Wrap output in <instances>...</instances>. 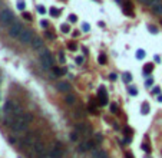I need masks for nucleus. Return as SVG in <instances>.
Masks as SVG:
<instances>
[{
  "label": "nucleus",
  "mask_w": 162,
  "mask_h": 158,
  "mask_svg": "<svg viewBox=\"0 0 162 158\" xmlns=\"http://www.w3.org/2000/svg\"><path fill=\"white\" fill-rule=\"evenodd\" d=\"M98 98H99V104H101L102 106L108 105V95H106V89H105V86H102V88L99 89V95H98Z\"/></svg>",
  "instance_id": "9b49d317"
},
{
  "label": "nucleus",
  "mask_w": 162,
  "mask_h": 158,
  "mask_svg": "<svg viewBox=\"0 0 162 158\" xmlns=\"http://www.w3.org/2000/svg\"><path fill=\"white\" fill-rule=\"evenodd\" d=\"M141 112H142V114H144V115H145V114H148V112H149V105H148V104H146V102H145V104H144V105H142V108H141Z\"/></svg>",
  "instance_id": "aec40b11"
},
{
  "label": "nucleus",
  "mask_w": 162,
  "mask_h": 158,
  "mask_svg": "<svg viewBox=\"0 0 162 158\" xmlns=\"http://www.w3.org/2000/svg\"><path fill=\"white\" fill-rule=\"evenodd\" d=\"M129 94H131L132 96H136V94H138L136 88H134V86H129Z\"/></svg>",
  "instance_id": "cd10ccee"
},
{
  "label": "nucleus",
  "mask_w": 162,
  "mask_h": 158,
  "mask_svg": "<svg viewBox=\"0 0 162 158\" xmlns=\"http://www.w3.org/2000/svg\"><path fill=\"white\" fill-rule=\"evenodd\" d=\"M22 117H23V118H24V119H26V121L29 122V124H30L32 121H33V115H32L30 112H24V114H23Z\"/></svg>",
  "instance_id": "6ab92c4d"
},
{
  "label": "nucleus",
  "mask_w": 162,
  "mask_h": 158,
  "mask_svg": "<svg viewBox=\"0 0 162 158\" xmlns=\"http://www.w3.org/2000/svg\"><path fill=\"white\" fill-rule=\"evenodd\" d=\"M27 127H29V122H27L23 117H20V118H17V119L14 121V124L11 125V131H13V132H16V134H19V132L26 131V129H27Z\"/></svg>",
  "instance_id": "f03ea898"
},
{
  "label": "nucleus",
  "mask_w": 162,
  "mask_h": 158,
  "mask_svg": "<svg viewBox=\"0 0 162 158\" xmlns=\"http://www.w3.org/2000/svg\"><path fill=\"white\" fill-rule=\"evenodd\" d=\"M60 30H62L63 33H69V32H70V26L65 23V24H62V27H60Z\"/></svg>",
  "instance_id": "412c9836"
},
{
  "label": "nucleus",
  "mask_w": 162,
  "mask_h": 158,
  "mask_svg": "<svg viewBox=\"0 0 162 158\" xmlns=\"http://www.w3.org/2000/svg\"><path fill=\"white\" fill-rule=\"evenodd\" d=\"M155 62H158V63H159V62H161V58H159V56H155Z\"/></svg>",
  "instance_id": "c03bdc74"
},
{
  "label": "nucleus",
  "mask_w": 162,
  "mask_h": 158,
  "mask_svg": "<svg viewBox=\"0 0 162 158\" xmlns=\"http://www.w3.org/2000/svg\"><path fill=\"white\" fill-rule=\"evenodd\" d=\"M23 17H24V19H26V20H32V16H30V14H29V13H26V12H24V13H23Z\"/></svg>",
  "instance_id": "f704fd0d"
},
{
  "label": "nucleus",
  "mask_w": 162,
  "mask_h": 158,
  "mask_svg": "<svg viewBox=\"0 0 162 158\" xmlns=\"http://www.w3.org/2000/svg\"><path fill=\"white\" fill-rule=\"evenodd\" d=\"M37 12H39L40 14H45V13H46V9H45L43 6H37Z\"/></svg>",
  "instance_id": "2f4dec72"
},
{
  "label": "nucleus",
  "mask_w": 162,
  "mask_h": 158,
  "mask_svg": "<svg viewBox=\"0 0 162 158\" xmlns=\"http://www.w3.org/2000/svg\"><path fill=\"white\" fill-rule=\"evenodd\" d=\"M152 83H154V79H148V81H146V83H145V85H146V86H148V88H151V86H152Z\"/></svg>",
  "instance_id": "c9c22d12"
},
{
  "label": "nucleus",
  "mask_w": 162,
  "mask_h": 158,
  "mask_svg": "<svg viewBox=\"0 0 162 158\" xmlns=\"http://www.w3.org/2000/svg\"><path fill=\"white\" fill-rule=\"evenodd\" d=\"M24 7H26L24 1H23V0H19V1H17V9H19V10H24Z\"/></svg>",
  "instance_id": "b1692460"
},
{
  "label": "nucleus",
  "mask_w": 162,
  "mask_h": 158,
  "mask_svg": "<svg viewBox=\"0 0 162 158\" xmlns=\"http://www.w3.org/2000/svg\"><path fill=\"white\" fill-rule=\"evenodd\" d=\"M89 29H90V26H89L88 23H83V24H82V30H83V32H88Z\"/></svg>",
  "instance_id": "473e14b6"
},
{
  "label": "nucleus",
  "mask_w": 162,
  "mask_h": 158,
  "mask_svg": "<svg viewBox=\"0 0 162 158\" xmlns=\"http://www.w3.org/2000/svg\"><path fill=\"white\" fill-rule=\"evenodd\" d=\"M16 102H13V101H7L6 104H4V106H3V111H4V114L6 115H11L13 114V111H14V108H16Z\"/></svg>",
  "instance_id": "f8f14e48"
},
{
  "label": "nucleus",
  "mask_w": 162,
  "mask_h": 158,
  "mask_svg": "<svg viewBox=\"0 0 162 158\" xmlns=\"http://www.w3.org/2000/svg\"><path fill=\"white\" fill-rule=\"evenodd\" d=\"M56 89H57L59 92L66 94V92H69V91L72 89V86H70V83H69V82L62 81V82H57V83H56Z\"/></svg>",
  "instance_id": "9d476101"
},
{
  "label": "nucleus",
  "mask_w": 162,
  "mask_h": 158,
  "mask_svg": "<svg viewBox=\"0 0 162 158\" xmlns=\"http://www.w3.org/2000/svg\"><path fill=\"white\" fill-rule=\"evenodd\" d=\"M75 129H76V132L80 135V134H89L90 132V128H89V125L86 124V122H79V124H76V127H75Z\"/></svg>",
  "instance_id": "1a4fd4ad"
},
{
  "label": "nucleus",
  "mask_w": 162,
  "mask_h": 158,
  "mask_svg": "<svg viewBox=\"0 0 162 158\" xmlns=\"http://www.w3.org/2000/svg\"><path fill=\"white\" fill-rule=\"evenodd\" d=\"M95 140H96L95 142H102V135H101V134H96V135H95Z\"/></svg>",
  "instance_id": "72a5a7b5"
},
{
  "label": "nucleus",
  "mask_w": 162,
  "mask_h": 158,
  "mask_svg": "<svg viewBox=\"0 0 162 158\" xmlns=\"http://www.w3.org/2000/svg\"><path fill=\"white\" fill-rule=\"evenodd\" d=\"M126 158H134V157H132L131 154H126Z\"/></svg>",
  "instance_id": "49530a36"
},
{
  "label": "nucleus",
  "mask_w": 162,
  "mask_h": 158,
  "mask_svg": "<svg viewBox=\"0 0 162 158\" xmlns=\"http://www.w3.org/2000/svg\"><path fill=\"white\" fill-rule=\"evenodd\" d=\"M123 79H125V81L129 83V82L132 81V76H131V73H123Z\"/></svg>",
  "instance_id": "c85d7f7f"
},
{
  "label": "nucleus",
  "mask_w": 162,
  "mask_h": 158,
  "mask_svg": "<svg viewBox=\"0 0 162 158\" xmlns=\"http://www.w3.org/2000/svg\"><path fill=\"white\" fill-rule=\"evenodd\" d=\"M152 92H154V94H159V92H161V89H159V88H154V91H152Z\"/></svg>",
  "instance_id": "79ce46f5"
},
{
  "label": "nucleus",
  "mask_w": 162,
  "mask_h": 158,
  "mask_svg": "<svg viewBox=\"0 0 162 158\" xmlns=\"http://www.w3.org/2000/svg\"><path fill=\"white\" fill-rule=\"evenodd\" d=\"M69 20H70V22H76V20H78V17H76L75 14H70V16H69Z\"/></svg>",
  "instance_id": "e433bc0d"
},
{
  "label": "nucleus",
  "mask_w": 162,
  "mask_h": 158,
  "mask_svg": "<svg viewBox=\"0 0 162 158\" xmlns=\"http://www.w3.org/2000/svg\"><path fill=\"white\" fill-rule=\"evenodd\" d=\"M149 32H152V33H158V29L154 27V26H149Z\"/></svg>",
  "instance_id": "4c0bfd02"
},
{
  "label": "nucleus",
  "mask_w": 162,
  "mask_h": 158,
  "mask_svg": "<svg viewBox=\"0 0 162 158\" xmlns=\"http://www.w3.org/2000/svg\"><path fill=\"white\" fill-rule=\"evenodd\" d=\"M67 47H69V50H72V52H75V50L78 49V45H76L75 42H69V45H67Z\"/></svg>",
  "instance_id": "4be33fe9"
},
{
  "label": "nucleus",
  "mask_w": 162,
  "mask_h": 158,
  "mask_svg": "<svg viewBox=\"0 0 162 158\" xmlns=\"http://www.w3.org/2000/svg\"><path fill=\"white\" fill-rule=\"evenodd\" d=\"M47 24H49V23H47L46 20H42V22H40V26H42V27H47Z\"/></svg>",
  "instance_id": "ea45409f"
},
{
  "label": "nucleus",
  "mask_w": 162,
  "mask_h": 158,
  "mask_svg": "<svg viewBox=\"0 0 162 158\" xmlns=\"http://www.w3.org/2000/svg\"><path fill=\"white\" fill-rule=\"evenodd\" d=\"M32 49H34V50H40V49H43V40L40 39V37H33V40H32Z\"/></svg>",
  "instance_id": "ddd939ff"
},
{
  "label": "nucleus",
  "mask_w": 162,
  "mask_h": 158,
  "mask_svg": "<svg viewBox=\"0 0 162 158\" xmlns=\"http://www.w3.org/2000/svg\"><path fill=\"white\" fill-rule=\"evenodd\" d=\"M52 72H53V76H57V78H59V76H62V75H63V72H65V70H62L60 68H53V69H52Z\"/></svg>",
  "instance_id": "dca6fc26"
},
{
  "label": "nucleus",
  "mask_w": 162,
  "mask_h": 158,
  "mask_svg": "<svg viewBox=\"0 0 162 158\" xmlns=\"http://www.w3.org/2000/svg\"><path fill=\"white\" fill-rule=\"evenodd\" d=\"M152 12H154L155 14H162V0L152 7Z\"/></svg>",
  "instance_id": "4468645a"
},
{
  "label": "nucleus",
  "mask_w": 162,
  "mask_h": 158,
  "mask_svg": "<svg viewBox=\"0 0 162 158\" xmlns=\"http://www.w3.org/2000/svg\"><path fill=\"white\" fill-rule=\"evenodd\" d=\"M40 63H42V66H43L45 70L53 69V65H55V60H53L52 53L47 49H45V47L40 50Z\"/></svg>",
  "instance_id": "f257e3e1"
},
{
  "label": "nucleus",
  "mask_w": 162,
  "mask_h": 158,
  "mask_svg": "<svg viewBox=\"0 0 162 158\" xmlns=\"http://www.w3.org/2000/svg\"><path fill=\"white\" fill-rule=\"evenodd\" d=\"M19 40H20L22 43H32V40H33V35H32V32L27 30V29H24L23 33L20 35Z\"/></svg>",
  "instance_id": "6e6552de"
},
{
  "label": "nucleus",
  "mask_w": 162,
  "mask_h": 158,
  "mask_svg": "<svg viewBox=\"0 0 162 158\" xmlns=\"http://www.w3.org/2000/svg\"><path fill=\"white\" fill-rule=\"evenodd\" d=\"M75 62H76V65H82V63H83V56H78V58L75 59Z\"/></svg>",
  "instance_id": "c756f323"
},
{
  "label": "nucleus",
  "mask_w": 162,
  "mask_h": 158,
  "mask_svg": "<svg viewBox=\"0 0 162 158\" xmlns=\"http://www.w3.org/2000/svg\"><path fill=\"white\" fill-rule=\"evenodd\" d=\"M33 152L37 155L39 158H45L46 157V148H45V144L42 142V141H34V144H33Z\"/></svg>",
  "instance_id": "20e7f679"
},
{
  "label": "nucleus",
  "mask_w": 162,
  "mask_h": 158,
  "mask_svg": "<svg viewBox=\"0 0 162 158\" xmlns=\"http://www.w3.org/2000/svg\"><path fill=\"white\" fill-rule=\"evenodd\" d=\"M76 102V98H75V95H66V104H69V105H73Z\"/></svg>",
  "instance_id": "f3484780"
},
{
  "label": "nucleus",
  "mask_w": 162,
  "mask_h": 158,
  "mask_svg": "<svg viewBox=\"0 0 162 158\" xmlns=\"http://www.w3.org/2000/svg\"><path fill=\"white\" fill-rule=\"evenodd\" d=\"M111 112H113V114L118 112V105H116V104H112V105H111Z\"/></svg>",
  "instance_id": "7c9ffc66"
},
{
  "label": "nucleus",
  "mask_w": 162,
  "mask_h": 158,
  "mask_svg": "<svg viewBox=\"0 0 162 158\" xmlns=\"http://www.w3.org/2000/svg\"><path fill=\"white\" fill-rule=\"evenodd\" d=\"M141 3H144V4H149L151 3V0H139Z\"/></svg>",
  "instance_id": "37998d69"
},
{
  "label": "nucleus",
  "mask_w": 162,
  "mask_h": 158,
  "mask_svg": "<svg viewBox=\"0 0 162 158\" xmlns=\"http://www.w3.org/2000/svg\"><path fill=\"white\" fill-rule=\"evenodd\" d=\"M109 78H111V81H115V79H116V75H115V73H111Z\"/></svg>",
  "instance_id": "a19ab883"
},
{
  "label": "nucleus",
  "mask_w": 162,
  "mask_h": 158,
  "mask_svg": "<svg viewBox=\"0 0 162 158\" xmlns=\"http://www.w3.org/2000/svg\"><path fill=\"white\" fill-rule=\"evenodd\" d=\"M98 62H99L101 65H105V63H106V55H105V53H101V55L98 56Z\"/></svg>",
  "instance_id": "a211bd4d"
},
{
  "label": "nucleus",
  "mask_w": 162,
  "mask_h": 158,
  "mask_svg": "<svg viewBox=\"0 0 162 158\" xmlns=\"http://www.w3.org/2000/svg\"><path fill=\"white\" fill-rule=\"evenodd\" d=\"M152 70H154V65H152V63H146L145 68H144V75L146 76V75H149Z\"/></svg>",
  "instance_id": "2eb2a0df"
},
{
  "label": "nucleus",
  "mask_w": 162,
  "mask_h": 158,
  "mask_svg": "<svg viewBox=\"0 0 162 158\" xmlns=\"http://www.w3.org/2000/svg\"><path fill=\"white\" fill-rule=\"evenodd\" d=\"M49 157L50 158H62L63 157V148H62V144H60L59 141L55 142L53 148H52L50 152H49Z\"/></svg>",
  "instance_id": "39448f33"
},
{
  "label": "nucleus",
  "mask_w": 162,
  "mask_h": 158,
  "mask_svg": "<svg viewBox=\"0 0 162 158\" xmlns=\"http://www.w3.org/2000/svg\"><path fill=\"white\" fill-rule=\"evenodd\" d=\"M59 62L60 63H65L66 62V58H65V53L63 52H59Z\"/></svg>",
  "instance_id": "a878e982"
},
{
  "label": "nucleus",
  "mask_w": 162,
  "mask_h": 158,
  "mask_svg": "<svg viewBox=\"0 0 162 158\" xmlns=\"http://www.w3.org/2000/svg\"><path fill=\"white\" fill-rule=\"evenodd\" d=\"M70 140L78 142V140H79V134H78V132H72V134H70Z\"/></svg>",
  "instance_id": "bb28decb"
},
{
  "label": "nucleus",
  "mask_w": 162,
  "mask_h": 158,
  "mask_svg": "<svg viewBox=\"0 0 162 158\" xmlns=\"http://www.w3.org/2000/svg\"><path fill=\"white\" fill-rule=\"evenodd\" d=\"M23 30H24V27H23L19 22H14V23L10 26V29H9V35H10L13 39H19L20 35L23 33Z\"/></svg>",
  "instance_id": "7ed1b4c3"
},
{
  "label": "nucleus",
  "mask_w": 162,
  "mask_h": 158,
  "mask_svg": "<svg viewBox=\"0 0 162 158\" xmlns=\"http://www.w3.org/2000/svg\"><path fill=\"white\" fill-rule=\"evenodd\" d=\"M59 13H60V10H59V9H55V7H52V9H50V16H53V17H55V16H59Z\"/></svg>",
  "instance_id": "5701e85b"
},
{
  "label": "nucleus",
  "mask_w": 162,
  "mask_h": 158,
  "mask_svg": "<svg viewBox=\"0 0 162 158\" xmlns=\"http://www.w3.org/2000/svg\"><path fill=\"white\" fill-rule=\"evenodd\" d=\"M46 36H47L49 39H55V37H56V36H55L53 33H50V32H46Z\"/></svg>",
  "instance_id": "58836bf2"
},
{
  "label": "nucleus",
  "mask_w": 162,
  "mask_h": 158,
  "mask_svg": "<svg viewBox=\"0 0 162 158\" xmlns=\"http://www.w3.org/2000/svg\"><path fill=\"white\" fill-rule=\"evenodd\" d=\"M78 150H79L80 152H86V151H89V150H95V142H93L92 140L83 141V142H80V144L78 145Z\"/></svg>",
  "instance_id": "0eeeda50"
},
{
  "label": "nucleus",
  "mask_w": 162,
  "mask_h": 158,
  "mask_svg": "<svg viewBox=\"0 0 162 158\" xmlns=\"http://www.w3.org/2000/svg\"><path fill=\"white\" fill-rule=\"evenodd\" d=\"M1 22H3L4 24L11 26V24L14 23V14H13L9 9H4V10L1 12Z\"/></svg>",
  "instance_id": "423d86ee"
},
{
  "label": "nucleus",
  "mask_w": 162,
  "mask_h": 158,
  "mask_svg": "<svg viewBox=\"0 0 162 158\" xmlns=\"http://www.w3.org/2000/svg\"><path fill=\"white\" fill-rule=\"evenodd\" d=\"M136 58H138V59H144V58H145V52H144L142 49H139V50L136 52Z\"/></svg>",
  "instance_id": "393cba45"
},
{
  "label": "nucleus",
  "mask_w": 162,
  "mask_h": 158,
  "mask_svg": "<svg viewBox=\"0 0 162 158\" xmlns=\"http://www.w3.org/2000/svg\"><path fill=\"white\" fill-rule=\"evenodd\" d=\"M158 101H159V102H162V95H159V96H158Z\"/></svg>",
  "instance_id": "a18cd8bd"
},
{
  "label": "nucleus",
  "mask_w": 162,
  "mask_h": 158,
  "mask_svg": "<svg viewBox=\"0 0 162 158\" xmlns=\"http://www.w3.org/2000/svg\"><path fill=\"white\" fill-rule=\"evenodd\" d=\"M0 20H1V13H0Z\"/></svg>",
  "instance_id": "de8ad7c7"
}]
</instances>
